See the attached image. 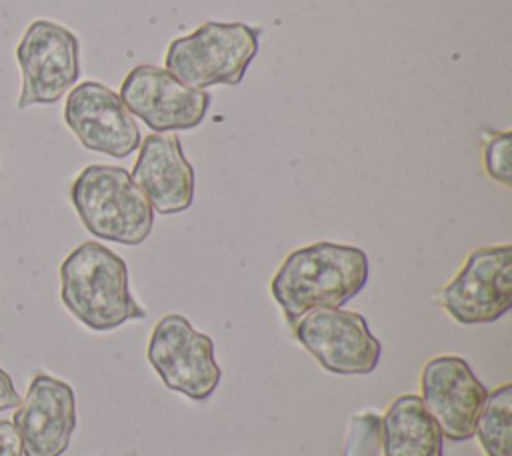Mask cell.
<instances>
[{
    "label": "cell",
    "instance_id": "1",
    "mask_svg": "<svg viewBox=\"0 0 512 456\" xmlns=\"http://www.w3.org/2000/svg\"><path fill=\"white\" fill-rule=\"evenodd\" d=\"M370 276L368 256L358 246L316 242L290 252L276 270L270 292L294 326L314 308H342Z\"/></svg>",
    "mask_w": 512,
    "mask_h": 456
},
{
    "label": "cell",
    "instance_id": "2",
    "mask_svg": "<svg viewBox=\"0 0 512 456\" xmlns=\"http://www.w3.org/2000/svg\"><path fill=\"white\" fill-rule=\"evenodd\" d=\"M60 298L66 310L94 332L146 316L130 292L126 262L96 240L82 242L60 264Z\"/></svg>",
    "mask_w": 512,
    "mask_h": 456
},
{
    "label": "cell",
    "instance_id": "3",
    "mask_svg": "<svg viewBox=\"0 0 512 456\" xmlns=\"http://www.w3.org/2000/svg\"><path fill=\"white\" fill-rule=\"evenodd\" d=\"M70 200L84 228L96 238L138 246L152 232L154 210L122 166H86L70 186Z\"/></svg>",
    "mask_w": 512,
    "mask_h": 456
},
{
    "label": "cell",
    "instance_id": "4",
    "mask_svg": "<svg viewBox=\"0 0 512 456\" xmlns=\"http://www.w3.org/2000/svg\"><path fill=\"white\" fill-rule=\"evenodd\" d=\"M260 32L242 22H204L192 34L170 42L164 66L182 84L204 90L236 86L258 52Z\"/></svg>",
    "mask_w": 512,
    "mask_h": 456
},
{
    "label": "cell",
    "instance_id": "5",
    "mask_svg": "<svg viewBox=\"0 0 512 456\" xmlns=\"http://www.w3.org/2000/svg\"><path fill=\"white\" fill-rule=\"evenodd\" d=\"M146 356L164 386L186 398L206 400L220 384L214 340L198 332L182 314H166L154 324Z\"/></svg>",
    "mask_w": 512,
    "mask_h": 456
},
{
    "label": "cell",
    "instance_id": "6",
    "mask_svg": "<svg viewBox=\"0 0 512 456\" xmlns=\"http://www.w3.org/2000/svg\"><path fill=\"white\" fill-rule=\"evenodd\" d=\"M20 68L18 110L58 102L80 78V42L52 20H34L16 46Z\"/></svg>",
    "mask_w": 512,
    "mask_h": 456
},
{
    "label": "cell",
    "instance_id": "7",
    "mask_svg": "<svg viewBox=\"0 0 512 456\" xmlns=\"http://www.w3.org/2000/svg\"><path fill=\"white\" fill-rule=\"evenodd\" d=\"M442 308L460 324H490L512 306V246H482L440 290Z\"/></svg>",
    "mask_w": 512,
    "mask_h": 456
},
{
    "label": "cell",
    "instance_id": "8",
    "mask_svg": "<svg viewBox=\"0 0 512 456\" xmlns=\"http://www.w3.org/2000/svg\"><path fill=\"white\" fill-rule=\"evenodd\" d=\"M294 336L324 370L338 376L370 374L382 356V344L366 318L352 310H308L296 320Z\"/></svg>",
    "mask_w": 512,
    "mask_h": 456
},
{
    "label": "cell",
    "instance_id": "9",
    "mask_svg": "<svg viewBox=\"0 0 512 456\" xmlns=\"http://www.w3.org/2000/svg\"><path fill=\"white\" fill-rule=\"evenodd\" d=\"M120 98L132 116L160 134L196 128L210 106L208 92L190 88L152 64H140L126 74Z\"/></svg>",
    "mask_w": 512,
    "mask_h": 456
},
{
    "label": "cell",
    "instance_id": "10",
    "mask_svg": "<svg viewBox=\"0 0 512 456\" xmlns=\"http://www.w3.org/2000/svg\"><path fill=\"white\" fill-rule=\"evenodd\" d=\"M420 400L444 438L464 442L474 436L488 390L460 356L428 360L420 376Z\"/></svg>",
    "mask_w": 512,
    "mask_h": 456
},
{
    "label": "cell",
    "instance_id": "11",
    "mask_svg": "<svg viewBox=\"0 0 512 456\" xmlns=\"http://www.w3.org/2000/svg\"><path fill=\"white\" fill-rule=\"evenodd\" d=\"M64 122L92 152L126 158L138 150L142 136L136 118L120 94L100 82H80L64 104Z\"/></svg>",
    "mask_w": 512,
    "mask_h": 456
},
{
    "label": "cell",
    "instance_id": "12",
    "mask_svg": "<svg viewBox=\"0 0 512 456\" xmlns=\"http://www.w3.org/2000/svg\"><path fill=\"white\" fill-rule=\"evenodd\" d=\"M14 428L24 456H62L76 428V396L68 382L38 372L16 406Z\"/></svg>",
    "mask_w": 512,
    "mask_h": 456
},
{
    "label": "cell",
    "instance_id": "13",
    "mask_svg": "<svg viewBox=\"0 0 512 456\" xmlns=\"http://www.w3.org/2000/svg\"><path fill=\"white\" fill-rule=\"evenodd\" d=\"M138 148L140 154L130 176L152 210L164 216L188 210L194 200V168L182 152L180 138L154 132Z\"/></svg>",
    "mask_w": 512,
    "mask_h": 456
},
{
    "label": "cell",
    "instance_id": "14",
    "mask_svg": "<svg viewBox=\"0 0 512 456\" xmlns=\"http://www.w3.org/2000/svg\"><path fill=\"white\" fill-rule=\"evenodd\" d=\"M384 456H444V436L420 396H398L382 416Z\"/></svg>",
    "mask_w": 512,
    "mask_h": 456
},
{
    "label": "cell",
    "instance_id": "15",
    "mask_svg": "<svg viewBox=\"0 0 512 456\" xmlns=\"http://www.w3.org/2000/svg\"><path fill=\"white\" fill-rule=\"evenodd\" d=\"M474 436L486 456H512V384L488 392Z\"/></svg>",
    "mask_w": 512,
    "mask_h": 456
},
{
    "label": "cell",
    "instance_id": "16",
    "mask_svg": "<svg viewBox=\"0 0 512 456\" xmlns=\"http://www.w3.org/2000/svg\"><path fill=\"white\" fill-rule=\"evenodd\" d=\"M382 442V416L360 412L352 416L342 456H378Z\"/></svg>",
    "mask_w": 512,
    "mask_h": 456
},
{
    "label": "cell",
    "instance_id": "17",
    "mask_svg": "<svg viewBox=\"0 0 512 456\" xmlns=\"http://www.w3.org/2000/svg\"><path fill=\"white\" fill-rule=\"evenodd\" d=\"M510 150H512V132H488L484 142V168L486 174L498 184L512 186V168H510Z\"/></svg>",
    "mask_w": 512,
    "mask_h": 456
},
{
    "label": "cell",
    "instance_id": "18",
    "mask_svg": "<svg viewBox=\"0 0 512 456\" xmlns=\"http://www.w3.org/2000/svg\"><path fill=\"white\" fill-rule=\"evenodd\" d=\"M0 456H24L20 434L10 420H0Z\"/></svg>",
    "mask_w": 512,
    "mask_h": 456
},
{
    "label": "cell",
    "instance_id": "19",
    "mask_svg": "<svg viewBox=\"0 0 512 456\" xmlns=\"http://www.w3.org/2000/svg\"><path fill=\"white\" fill-rule=\"evenodd\" d=\"M20 404V396L14 388L12 378L8 376L6 370L0 368V412L8 408H16Z\"/></svg>",
    "mask_w": 512,
    "mask_h": 456
},
{
    "label": "cell",
    "instance_id": "20",
    "mask_svg": "<svg viewBox=\"0 0 512 456\" xmlns=\"http://www.w3.org/2000/svg\"><path fill=\"white\" fill-rule=\"evenodd\" d=\"M124 456H136V452H128V454H124Z\"/></svg>",
    "mask_w": 512,
    "mask_h": 456
}]
</instances>
